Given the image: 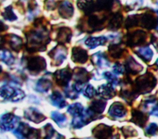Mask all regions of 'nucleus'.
<instances>
[{
    "label": "nucleus",
    "instance_id": "obj_1",
    "mask_svg": "<svg viewBox=\"0 0 158 139\" xmlns=\"http://www.w3.org/2000/svg\"><path fill=\"white\" fill-rule=\"evenodd\" d=\"M36 30H30L25 33L26 50L29 53L44 51L50 42L49 32L44 27H35Z\"/></svg>",
    "mask_w": 158,
    "mask_h": 139
},
{
    "label": "nucleus",
    "instance_id": "obj_2",
    "mask_svg": "<svg viewBox=\"0 0 158 139\" xmlns=\"http://www.w3.org/2000/svg\"><path fill=\"white\" fill-rule=\"evenodd\" d=\"M135 27H141L148 30L156 29L158 27V16L151 10L140 14L130 15L125 20V27L130 29Z\"/></svg>",
    "mask_w": 158,
    "mask_h": 139
},
{
    "label": "nucleus",
    "instance_id": "obj_3",
    "mask_svg": "<svg viewBox=\"0 0 158 139\" xmlns=\"http://www.w3.org/2000/svg\"><path fill=\"white\" fill-rule=\"evenodd\" d=\"M157 79L152 73L147 71L138 77L132 83V88L136 94L144 95L150 93L156 86Z\"/></svg>",
    "mask_w": 158,
    "mask_h": 139
},
{
    "label": "nucleus",
    "instance_id": "obj_4",
    "mask_svg": "<svg viewBox=\"0 0 158 139\" xmlns=\"http://www.w3.org/2000/svg\"><path fill=\"white\" fill-rule=\"evenodd\" d=\"M147 33L143 30H136L128 33L125 36V43L130 48L144 45L147 40Z\"/></svg>",
    "mask_w": 158,
    "mask_h": 139
},
{
    "label": "nucleus",
    "instance_id": "obj_5",
    "mask_svg": "<svg viewBox=\"0 0 158 139\" xmlns=\"http://www.w3.org/2000/svg\"><path fill=\"white\" fill-rule=\"evenodd\" d=\"M25 68L31 75H38L46 68V62L44 57L35 56L26 59Z\"/></svg>",
    "mask_w": 158,
    "mask_h": 139
},
{
    "label": "nucleus",
    "instance_id": "obj_6",
    "mask_svg": "<svg viewBox=\"0 0 158 139\" xmlns=\"http://www.w3.org/2000/svg\"><path fill=\"white\" fill-rule=\"evenodd\" d=\"M1 96L6 100L11 102L19 101L25 96V92L19 88H15L12 86L6 84L2 85L0 89Z\"/></svg>",
    "mask_w": 158,
    "mask_h": 139
},
{
    "label": "nucleus",
    "instance_id": "obj_7",
    "mask_svg": "<svg viewBox=\"0 0 158 139\" xmlns=\"http://www.w3.org/2000/svg\"><path fill=\"white\" fill-rule=\"evenodd\" d=\"M67 48L64 44H58L49 53L48 56L52 59L51 64L54 66L60 65L66 59Z\"/></svg>",
    "mask_w": 158,
    "mask_h": 139
},
{
    "label": "nucleus",
    "instance_id": "obj_8",
    "mask_svg": "<svg viewBox=\"0 0 158 139\" xmlns=\"http://www.w3.org/2000/svg\"><path fill=\"white\" fill-rule=\"evenodd\" d=\"M54 78L56 83L61 87H67L73 76V70L68 65L64 69L56 70L54 74Z\"/></svg>",
    "mask_w": 158,
    "mask_h": 139
},
{
    "label": "nucleus",
    "instance_id": "obj_9",
    "mask_svg": "<svg viewBox=\"0 0 158 139\" xmlns=\"http://www.w3.org/2000/svg\"><path fill=\"white\" fill-rule=\"evenodd\" d=\"M87 19V27L85 29L84 32L88 33H93L102 30L104 28L105 22L106 20V17H99L96 15H88Z\"/></svg>",
    "mask_w": 158,
    "mask_h": 139
},
{
    "label": "nucleus",
    "instance_id": "obj_10",
    "mask_svg": "<svg viewBox=\"0 0 158 139\" xmlns=\"http://www.w3.org/2000/svg\"><path fill=\"white\" fill-rule=\"evenodd\" d=\"M6 43L9 44L10 48L16 53L19 52L23 46L22 38L14 34H6V35L1 36V46Z\"/></svg>",
    "mask_w": 158,
    "mask_h": 139
},
{
    "label": "nucleus",
    "instance_id": "obj_11",
    "mask_svg": "<svg viewBox=\"0 0 158 139\" xmlns=\"http://www.w3.org/2000/svg\"><path fill=\"white\" fill-rule=\"evenodd\" d=\"M20 118L12 113H6L1 116V132L12 130Z\"/></svg>",
    "mask_w": 158,
    "mask_h": 139
},
{
    "label": "nucleus",
    "instance_id": "obj_12",
    "mask_svg": "<svg viewBox=\"0 0 158 139\" xmlns=\"http://www.w3.org/2000/svg\"><path fill=\"white\" fill-rule=\"evenodd\" d=\"M112 127L101 123L97 125L92 130V133L96 139H109L113 133Z\"/></svg>",
    "mask_w": 158,
    "mask_h": 139
},
{
    "label": "nucleus",
    "instance_id": "obj_13",
    "mask_svg": "<svg viewBox=\"0 0 158 139\" xmlns=\"http://www.w3.org/2000/svg\"><path fill=\"white\" fill-rule=\"evenodd\" d=\"M25 138L27 139H40L41 131L40 129L33 128L28 124L24 122L19 123L17 128Z\"/></svg>",
    "mask_w": 158,
    "mask_h": 139
},
{
    "label": "nucleus",
    "instance_id": "obj_14",
    "mask_svg": "<svg viewBox=\"0 0 158 139\" xmlns=\"http://www.w3.org/2000/svg\"><path fill=\"white\" fill-rule=\"evenodd\" d=\"M127 75H135L142 71L143 67L132 56H129L123 65Z\"/></svg>",
    "mask_w": 158,
    "mask_h": 139
},
{
    "label": "nucleus",
    "instance_id": "obj_15",
    "mask_svg": "<svg viewBox=\"0 0 158 139\" xmlns=\"http://www.w3.org/2000/svg\"><path fill=\"white\" fill-rule=\"evenodd\" d=\"M73 75L75 82L82 85H85L92 77V74L83 67H75L73 70Z\"/></svg>",
    "mask_w": 158,
    "mask_h": 139
},
{
    "label": "nucleus",
    "instance_id": "obj_16",
    "mask_svg": "<svg viewBox=\"0 0 158 139\" xmlns=\"http://www.w3.org/2000/svg\"><path fill=\"white\" fill-rule=\"evenodd\" d=\"M88 54L86 50L80 46H75L72 49V61L77 64H85L88 59Z\"/></svg>",
    "mask_w": 158,
    "mask_h": 139
},
{
    "label": "nucleus",
    "instance_id": "obj_17",
    "mask_svg": "<svg viewBox=\"0 0 158 139\" xmlns=\"http://www.w3.org/2000/svg\"><path fill=\"white\" fill-rule=\"evenodd\" d=\"M24 117L25 119L35 123L38 124L46 120V117L35 107H30L24 111Z\"/></svg>",
    "mask_w": 158,
    "mask_h": 139
},
{
    "label": "nucleus",
    "instance_id": "obj_18",
    "mask_svg": "<svg viewBox=\"0 0 158 139\" xmlns=\"http://www.w3.org/2000/svg\"><path fill=\"white\" fill-rule=\"evenodd\" d=\"M58 12L62 18L69 19L73 16L74 8L70 1L67 0H62L60 1L59 4Z\"/></svg>",
    "mask_w": 158,
    "mask_h": 139
},
{
    "label": "nucleus",
    "instance_id": "obj_19",
    "mask_svg": "<svg viewBox=\"0 0 158 139\" xmlns=\"http://www.w3.org/2000/svg\"><path fill=\"white\" fill-rule=\"evenodd\" d=\"M148 118L149 117L147 114L144 113L140 110L133 109L131 110V117L130 121L137 126L141 128H143L145 126Z\"/></svg>",
    "mask_w": 158,
    "mask_h": 139
},
{
    "label": "nucleus",
    "instance_id": "obj_20",
    "mask_svg": "<svg viewBox=\"0 0 158 139\" xmlns=\"http://www.w3.org/2000/svg\"><path fill=\"white\" fill-rule=\"evenodd\" d=\"M127 112V109L125 106L120 102L115 101L113 103L108 111V114L110 116L114 118H120L124 117Z\"/></svg>",
    "mask_w": 158,
    "mask_h": 139
},
{
    "label": "nucleus",
    "instance_id": "obj_21",
    "mask_svg": "<svg viewBox=\"0 0 158 139\" xmlns=\"http://www.w3.org/2000/svg\"><path fill=\"white\" fill-rule=\"evenodd\" d=\"M97 95L102 99H110L116 95V91L112 85L110 83L102 84L98 87Z\"/></svg>",
    "mask_w": 158,
    "mask_h": 139
},
{
    "label": "nucleus",
    "instance_id": "obj_22",
    "mask_svg": "<svg viewBox=\"0 0 158 139\" xmlns=\"http://www.w3.org/2000/svg\"><path fill=\"white\" fill-rule=\"evenodd\" d=\"M72 36V32L69 27H62L58 30L55 41L60 44L69 43L70 41Z\"/></svg>",
    "mask_w": 158,
    "mask_h": 139
},
{
    "label": "nucleus",
    "instance_id": "obj_23",
    "mask_svg": "<svg viewBox=\"0 0 158 139\" xmlns=\"http://www.w3.org/2000/svg\"><path fill=\"white\" fill-rule=\"evenodd\" d=\"M123 22V17L121 12H117L112 14L109 20L107 28L109 30L116 31L118 30L122 25Z\"/></svg>",
    "mask_w": 158,
    "mask_h": 139
},
{
    "label": "nucleus",
    "instance_id": "obj_24",
    "mask_svg": "<svg viewBox=\"0 0 158 139\" xmlns=\"http://www.w3.org/2000/svg\"><path fill=\"white\" fill-rule=\"evenodd\" d=\"M77 7L85 15H90L95 12V4L94 0H77Z\"/></svg>",
    "mask_w": 158,
    "mask_h": 139
},
{
    "label": "nucleus",
    "instance_id": "obj_25",
    "mask_svg": "<svg viewBox=\"0 0 158 139\" xmlns=\"http://www.w3.org/2000/svg\"><path fill=\"white\" fill-rule=\"evenodd\" d=\"M107 102L104 99H98L92 101L88 107V109L93 113L101 115L105 110Z\"/></svg>",
    "mask_w": 158,
    "mask_h": 139
},
{
    "label": "nucleus",
    "instance_id": "obj_26",
    "mask_svg": "<svg viewBox=\"0 0 158 139\" xmlns=\"http://www.w3.org/2000/svg\"><path fill=\"white\" fill-rule=\"evenodd\" d=\"M139 95L136 93L134 90L132 88V84L131 89L125 88L124 87L122 88L119 92V96L122 98L126 103L131 105L133 101L138 98Z\"/></svg>",
    "mask_w": 158,
    "mask_h": 139
},
{
    "label": "nucleus",
    "instance_id": "obj_27",
    "mask_svg": "<svg viewBox=\"0 0 158 139\" xmlns=\"http://www.w3.org/2000/svg\"><path fill=\"white\" fill-rule=\"evenodd\" d=\"M134 53L144 62H149L153 56V51L149 46H144L134 51Z\"/></svg>",
    "mask_w": 158,
    "mask_h": 139
},
{
    "label": "nucleus",
    "instance_id": "obj_28",
    "mask_svg": "<svg viewBox=\"0 0 158 139\" xmlns=\"http://www.w3.org/2000/svg\"><path fill=\"white\" fill-rule=\"evenodd\" d=\"M93 65H97L99 67H109V62L106 55L101 52L93 54L91 59Z\"/></svg>",
    "mask_w": 158,
    "mask_h": 139
},
{
    "label": "nucleus",
    "instance_id": "obj_29",
    "mask_svg": "<svg viewBox=\"0 0 158 139\" xmlns=\"http://www.w3.org/2000/svg\"><path fill=\"white\" fill-rule=\"evenodd\" d=\"M49 98L52 105L60 109L65 107L67 104V103L65 100L62 95L59 91H54L50 95Z\"/></svg>",
    "mask_w": 158,
    "mask_h": 139
},
{
    "label": "nucleus",
    "instance_id": "obj_30",
    "mask_svg": "<svg viewBox=\"0 0 158 139\" xmlns=\"http://www.w3.org/2000/svg\"><path fill=\"white\" fill-rule=\"evenodd\" d=\"M108 52L111 57L118 59L123 56L125 49L119 44H110L108 46Z\"/></svg>",
    "mask_w": 158,
    "mask_h": 139
},
{
    "label": "nucleus",
    "instance_id": "obj_31",
    "mask_svg": "<svg viewBox=\"0 0 158 139\" xmlns=\"http://www.w3.org/2000/svg\"><path fill=\"white\" fill-rule=\"evenodd\" d=\"M107 41L106 37L104 36L93 37L91 36L88 38L85 43V44L90 49H94L99 46H103L104 45Z\"/></svg>",
    "mask_w": 158,
    "mask_h": 139
},
{
    "label": "nucleus",
    "instance_id": "obj_32",
    "mask_svg": "<svg viewBox=\"0 0 158 139\" xmlns=\"http://www.w3.org/2000/svg\"><path fill=\"white\" fill-rule=\"evenodd\" d=\"M52 83L49 78L42 77L40 78L36 85L35 90L40 93H46L52 87Z\"/></svg>",
    "mask_w": 158,
    "mask_h": 139
},
{
    "label": "nucleus",
    "instance_id": "obj_33",
    "mask_svg": "<svg viewBox=\"0 0 158 139\" xmlns=\"http://www.w3.org/2000/svg\"><path fill=\"white\" fill-rule=\"evenodd\" d=\"M45 137L44 139H65V137L57 132L53 128L52 125L48 123L44 127Z\"/></svg>",
    "mask_w": 158,
    "mask_h": 139
},
{
    "label": "nucleus",
    "instance_id": "obj_34",
    "mask_svg": "<svg viewBox=\"0 0 158 139\" xmlns=\"http://www.w3.org/2000/svg\"><path fill=\"white\" fill-rule=\"evenodd\" d=\"M95 11H110L114 5V0H94Z\"/></svg>",
    "mask_w": 158,
    "mask_h": 139
},
{
    "label": "nucleus",
    "instance_id": "obj_35",
    "mask_svg": "<svg viewBox=\"0 0 158 139\" xmlns=\"http://www.w3.org/2000/svg\"><path fill=\"white\" fill-rule=\"evenodd\" d=\"M85 110V109H84V107L81 103H75L69 105L67 109V112L74 117L81 116Z\"/></svg>",
    "mask_w": 158,
    "mask_h": 139
},
{
    "label": "nucleus",
    "instance_id": "obj_36",
    "mask_svg": "<svg viewBox=\"0 0 158 139\" xmlns=\"http://www.w3.org/2000/svg\"><path fill=\"white\" fill-rule=\"evenodd\" d=\"M1 60L6 64L10 65L14 64L15 58L12 53L7 49H1Z\"/></svg>",
    "mask_w": 158,
    "mask_h": 139
},
{
    "label": "nucleus",
    "instance_id": "obj_37",
    "mask_svg": "<svg viewBox=\"0 0 158 139\" xmlns=\"http://www.w3.org/2000/svg\"><path fill=\"white\" fill-rule=\"evenodd\" d=\"M51 117L52 119L57 124V125L60 127H62L67 121L65 115L57 111H52L51 113Z\"/></svg>",
    "mask_w": 158,
    "mask_h": 139
},
{
    "label": "nucleus",
    "instance_id": "obj_38",
    "mask_svg": "<svg viewBox=\"0 0 158 139\" xmlns=\"http://www.w3.org/2000/svg\"><path fill=\"white\" fill-rule=\"evenodd\" d=\"M120 131L125 138L134 137L138 135L137 131L131 126H123L120 128Z\"/></svg>",
    "mask_w": 158,
    "mask_h": 139
},
{
    "label": "nucleus",
    "instance_id": "obj_39",
    "mask_svg": "<svg viewBox=\"0 0 158 139\" xmlns=\"http://www.w3.org/2000/svg\"><path fill=\"white\" fill-rule=\"evenodd\" d=\"M2 15L4 18V19L9 21H14L17 20V17L13 12L11 6H9L4 9V12H2Z\"/></svg>",
    "mask_w": 158,
    "mask_h": 139
},
{
    "label": "nucleus",
    "instance_id": "obj_40",
    "mask_svg": "<svg viewBox=\"0 0 158 139\" xmlns=\"http://www.w3.org/2000/svg\"><path fill=\"white\" fill-rule=\"evenodd\" d=\"M103 76L108 81V83H110L113 86L117 85L120 83V80H118V78L110 72H105L103 74Z\"/></svg>",
    "mask_w": 158,
    "mask_h": 139
},
{
    "label": "nucleus",
    "instance_id": "obj_41",
    "mask_svg": "<svg viewBox=\"0 0 158 139\" xmlns=\"http://www.w3.org/2000/svg\"><path fill=\"white\" fill-rule=\"evenodd\" d=\"M145 135L149 137L158 135V125L156 123L150 124L145 129Z\"/></svg>",
    "mask_w": 158,
    "mask_h": 139
},
{
    "label": "nucleus",
    "instance_id": "obj_42",
    "mask_svg": "<svg viewBox=\"0 0 158 139\" xmlns=\"http://www.w3.org/2000/svg\"><path fill=\"white\" fill-rule=\"evenodd\" d=\"M65 95L67 98H70L71 99H75L78 97V93H77L75 89L73 88V86H68L65 88V90H64Z\"/></svg>",
    "mask_w": 158,
    "mask_h": 139
},
{
    "label": "nucleus",
    "instance_id": "obj_43",
    "mask_svg": "<svg viewBox=\"0 0 158 139\" xmlns=\"http://www.w3.org/2000/svg\"><path fill=\"white\" fill-rule=\"evenodd\" d=\"M59 0H44V8L47 11H53L59 6Z\"/></svg>",
    "mask_w": 158,
    "mask_h": 139
},
{
    "label": "nucleus",
    "instance_id": "obj_44",
    "mask_svg": "<svg viewBox=\"0 0 158 139\" xmlns=\"http://www.w3.org/2000/svg\"><path fill=\"white\" fill-rule=\"evenodd\" d=\"M96 94H97V91L93 86L91 84H88L83 91V96L89 99L93 98L96 95Z\"/></svg>",
    "mask_w": 158,
    "mask_h": 139
},
{
    "label": "nucleus",
    "instance_id": "obj_45",
    "mask_svg": "<svg viewBox=\"0 0 158 139\" xmlns=\"http://www.w3.org/2000/svg\"><path fill=\"white\" fill-rule=\"evenodd\" d=\"M125 70L124 66L119 62H116L113 66V71L116 74H122Z\"/></svg>",
    "mask_w": 158,
    "mask_h": 139
},
{
    "label": "nucleus",
    "instance_id": "obj_46",
    "mask_svg": "<svg viewBox=\"0 0 158 139\" xmlns=\"http://www.w3.org/2000/svg\"><path fill=\"white\" fill-rule=\"evenodd\" d=\"M37 3L35 0H29L28 4V7L29 11H32L37 7Z\"/></svg>",
    "mask_w": 158,
    "mask_h": 139
},
{
    "label": "nucleus",
    "instance_id": "obj_47",
    "mask_svg": "<svg viewBox=\"0 0 158 139\" xmlns=\"http://www.w3.org/2000/svg\"><path fill=\"white\" fill-rule=\"evenodd\" d=\"M149 114L151 115L158 117V103L154 107H152Z\"/></svg>",
    "mask_w": 158,
    "mask_h": 139
},
{
    "label": "nucleus",
    "instance_id": "obj_48",
    "mask_svg": "<svg viewBox=\"0 0 158 139\" xmlns=\"http://www.w3.org/2000/svg\"><path fill=\"white\" fill-rule=\"evenodd\" d=\"M13 133L16 137V138L17 139H25L24 138V137L23 136V135L21 133V132L19 130V129L17 128H15V130L13 131Z\"/></svg>",
    "mask_w": 158,
    "mask_h": 139
},
{
    "label": "nucleus",
    "instance_id": "obj_49",
    "mask_svg": "<svg viewBox=\"0 0 158 139\" xmlns=\"http://www.w3.org/2000/svg\"><path fill=\"white\" fill-rule=\"evenodd\" d=\"M156 4H157V6H158V0H156ZM155 12H156V14H157V16H158V8L156 10Z\"/></svg>",
    "mask_w": 158,
    "mask_h": 139
},
{
    "label": "nucleus",
    "instance_id": "obj_50",
    "mask_svg": "<svg viewBox=\"0 0 158 139\" xmlns=\"http://www.w3.org/2000/svg\"><path fill=\"white\" fill-rule=\"evenodd\" d=\"M111 139H119V135H116L114 136Z\"/></svg>",
    "mask_w": 158,
    "mask_h": 139
},
{
    "label": "nucleus",
    "instance_id": "obj_51",
    "mask_svg": "<svg viewBox=\"0 0 158 139\" xmlns=\"http://www.w3.org/2000/svg\"><path fill=\"white\" fill-rule=\"evenodd\" d=\"M155 64L158 67V58H157V59L156 60V62H155Z\"/></svg>",
    "mask_w": 158,
    "mask_h": 139
},
{
    "label": "nucleus",
    "instance_id": "obj_52",
    "mask_svg": "<svg viewBox=\"0 0 158 139\" xmlns=\"http://www.w3.org/2000/svg\"><path fill=\"white\" fill-rule=\"evenodd\" d=\"M71 139H79V138H72Z\"/></svg>",
    "mask_w": 158,
    "mask_h": 139
},
{
    "label": "nucleus",
    "instance_id": "obj_53",
    "mask_svg": "<svg viewBox=\"0 0 158 139\" xmlns=\"http://www.w3.org/2000/svg\"><path fill=\"white\" fill-rule=\"evenodd\" d=\"M85 139H92V138H85Z\"/></svg>",
    "mask_w": 158,
    "mask_h": 139
}]
</instances>
